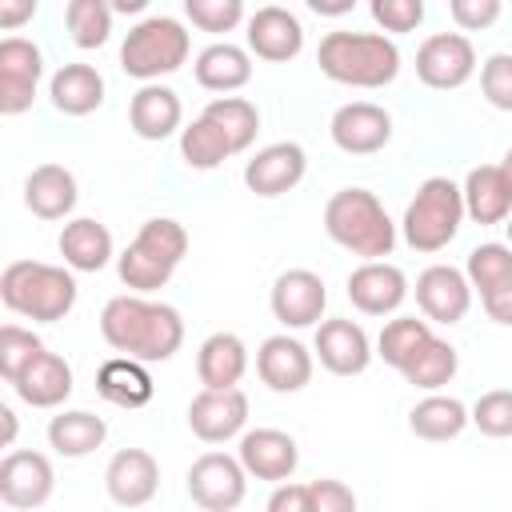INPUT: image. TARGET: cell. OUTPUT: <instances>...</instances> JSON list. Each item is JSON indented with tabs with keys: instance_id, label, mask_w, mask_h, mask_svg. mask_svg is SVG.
Returning <instances> with one entry per match:
<instances>
[{
	"instance_id": "cb8c5ba5",
	"label": "cell",
	"mask_w": 512,
	"mask_h": 512,
	"mask_svg": "<svg viewBox=\"0 0 512 512\" xmlns=\"http://www.w3.org/2000/svg\"><path fill=\"white\" fill-rule=\"evenodd\" d=\"M256 372L272 392H300L312 380V352L296 336L276 332L256 348Z\"/></svg>"
},
{
	"instance_id": "681fc988",
	"label": "cell",
	"mask_w": 512,
	"mask_h": 512,
	"mask_svg": "<svg viewBox=\"0 0 512 512\" xmlns=\"http://www.w3.org/2000/svg\"><path fill=\"white\" fill-rule=\"evenodd\" d=\"M308 8L316 16H344V12H352V0H312Z\"/></svg>"
},
{
	"instance_id": "5b68a950",
	"label": "cell",
	"mask_w": 512,
	"mask_h": 512,
	"mask_svg": "<svg viewBox=\"0 0 512 512\" xmlns=\"http://www.w3.org/2000/svg\"><path fill=\"white\" fill-rule=\"evenodd\" d=\"M188 256V232L180 220L172 216H152L140 224L136 240L116 256V272L120 280L144 296V292H156L172 280V272L180 268V260Z\"/></svg>"
},
{
	"instance_id": "3957f363",
	"label": "cell",
	"mask_w": 512,
	"mask_h": 512,
	"mask_svg": "<svg viewBox=\"0 0 512 512\" xmlns=\"http://www.w3.org/2000/svg\"><path fill=\"white\" fill-rule=\"evenodd\" d=\"M76 276L64 264H44V260H12L0 272V300L8 312L36 320V324H56L76 308Z\"/></svg>"
},
{
	"instance_id": "8d00e7d4",
	"label": "cell",
	"mask_w": 512,
	"mask_h": 512,
	"mask_svg": "<svg viewBox=\"0 0 512 512\" xmlns=\"http://www.w3.org/2000/svg\"><path fill=\"white\" fill-rule=\"evenodd\" d=\"M228 156H236L232 144H228L224 132H220L216 124H208L204 116H196L188 128H180V160H184L188 168L212 172V168H220Z\"/></svg>"
},
{
	"instance_id": "44dd1931",
	"label": "cell",
	"mask_w": 512,
	"mask_h": 512,
	"mask_svg": "<svg viewBox=\"0 0 512 512\" xmlns=\"http://www.w3.org/2000/svg\"><path fill=\"white\" fill-rule=\"evenodd\" d=\"M316 356L332 376H360L372 364V340L356 320L332 316L316 324Z\"/></svg>"
},
{
	"instance_id": "f6af8a7d",
	"label": "cell",
	"mask_w": 512,
	"mask_h": 512,
	"mask_svg": "<svg viewBox=\"0 0 512 512\" xmlns=\"http://www.w3.org/2000/svg\"><path fill=\"white\" fill-rule=\"evenodd\" d=\"M448 16L456 20V28L480 32L500 20V0H448Z\"/></svg>"
},
{
	"instance_id": "7a4b0ae2",
	"label": "cell",
	"mask_w": 512,
	"mask_h": 512,
	"mask_svg": "<svg viewBox=\"0 0 512 512\" xmlns=\"http://www.w3.org/2000/svg\"><path fill=\"white\" fill-rule=\"evenodd\" d=\"M316 64L332 84L384 88L400 76V48L384 32H328L316 48Z\"/></svg>"
},
{
	"instance_id": "2e32d148",
	"label": "cell",
	"mask_w": 512,
	"mask_h": 512,
	"mask_svg": "<svg viewBox=\"0 0 512 512\" xmlns=\"http://www.w3.org/2000/svg\"><path fill=\"white\" fill-rule=\"evenodd\" d=\"M460 188H464V212L476 224H504L512 216V144L500 164H476Z\"/></svg>"
},
{
	"instance_id": "ee69618b",
	"label": "cell",
	"mask_w": 512,
	"mask_h": 512,
	"mask_svg": "<svg viewBox=\"0 0 512 512\" xmlns=\"http://www.w3.org/2000/svg\"><path fill=\"white\" fill-rule=\"evenodd\" d=\"M368 12L384 32H416L424 24V0H372Z\"/></svg>"
},
{
	"instance_id": "74e56055",
	"label": "cell",
	"mask_w": 512,
	"mask_h": 512,
	"mask_svg": "<svg viewBox=\"0 0 512 512\" xmlns=\"http://www.w3.org/2000/svg\"><path fill=\"white\" fill-rule=\"evenodd\" d=\"M456 368H460V356H456V348L448 344V340H440V336H432L416 356H412V364L400 372L412 388H424V392H440L452 376H456Z\"/></svg>"
},
{
	"instance_id": "8992f818",
	"label": "cell",
	"mask_w": 512,
	"mask_h": 512,
	"mask_svg": "<svg viewBox=\"0 0 512 512\" xmlns=\"http://www.w3.org/2000/svg\"><path fill=\"white\" fill-rule=\"evenodd\" d=\"M464 216H468L464 212V188L448 176H428L404 208V220H400L404 244L412 252H440L456 240Z\"/></svg>"
},
{
	"instance_id": "60d3db41",
	"label": "cell",
	"mask_w": 512,
	"mask_h": 512,
	"mask_svg": "<svg viewBox=\"0 0 512 512\" xmlns=\"http://www.w3.org/2000/svg\"><path fill=\"white\" fill-rule=\"evenodd\" d=\"M468 416H472V424H476L484 436L508 440V436H512V388H492V392H484V396L468 408Z\"/></svg>"
},
{
	"instance_id": "b9f144b4",
	"label": "cell",
	"mask_w": 512,
	"mask_h": 512,
	"mask_svg": "<svg viewBox=\"0 0 512 512\" xmlns=\"http://www.w3.org/2000/svg\"><path fill=\"white\" fill-rule=\"evenodd\" d=\"M184 16L200 32H232L244 20V4L240 0H184Z\"/></svg>"
},
{
	"instance_id": "603a6c76",
	"label": "cell",
	"mask_w": 512,
	"mask_h": 512,
	"mask_svg": "<svg viewBox=\"0 0 512 512\" xmlns=\"http://www.w3.org/2000/svg\"><path fill=\"white\" fill-rule=\"evenodd\" d=\"M104 488L120 508H144L160 488V464L144 448H120L104 468Z\"/></svg>"
},
{
	"instance_id": "f907efd6",
	"label": "cell",
	"mask_w": 512,
	"mask_h": 512,
	"mask_svg": "<svg viewBox=\"0 0 512 512\" xmlns=\"http://www.w3.org/2000/svg\"><path fill=\"white\" fill-rule=\"evenodd\" d=\"M0 424H4V448H12V440H16V412L8 404H0Z\"/></svg>"
},
{
	"instance_id": "e575fe53",
	"label": "cell",
	"mask_w": 512,
	"mask_h": 512,
	"mask_svg": "<svg viewBox=\"0 0 512 512\" xmlns=\"http://www.w3.org/2000/svg\"><path fill=\"white\" fill-rule=\"evenodd\" d=\"M200 116L224 132V140L232 144V152L252 148V140H256V132H260V112H256V104L244 100V96H216V100L204 104Z\"/></svg>"
},
{
	"instance_id": "4fadbf2b",
	"label": "cell",
	"mask_w": 512,
	"mask_h": 512,
	"mask_svg": "<svg viewBox=\"0 0 512 512\" xmlns=\"http://www.w3.org/2000/svg\"><path fill=\"white\" fill-rule=\"evenodd\" d=\"M268 304L284 328H312L328 308V288L312 268H288L272 280Z\"/></svg>"
},
{
	"instance_id": "8fae6325",
	"label": "cell",
	"mask_w": 512,
	"mask_h": 512,
	"mask_svg": "<svg viewBox=\"0 0 512 512\" xmlns=\"http://www.w3.org/2000/svg\"><path fill=\"white\" fill-rule=\"evenodd\" d=\"M44 76V52L24 36L0 40V112L20 116L32 108L36 88Z\"/></svg>"
},
{
	"instance_id": "52a82bcc",
	"label": "cell",
	"mask_w": 512,
	"mask_h": 512,
	"mask_svg": "<svg viewBox=\"0 0 512 512\" xmlns=\"http://www.w3.org/2000/svg\"><path fill=\"white\" fill-rule=\"evenodd\" d=\"M192 52V36L176 16H144L140 24L128 28L124 44H120V68L132 80L156 84L160 76H172L176 68H184Z\"/></svg>"
},
{
	"instance_id": "7402d4cb",
	"label": "cell",
	"mask_w": 512,
	"mask_h": 512,
	"mask_svg": "<svg viewBox=\"0 0 512 512\" xmlns=\"http://www.w3.org/2000/svg\"><path fill=\"white\" fill-rule=\"evenodd\" d=\"M348 300L364 316H392L408 300V276L388 260H368L348 276Z\"/></svg>"
},
{
	"instance_id": "4dcf8cb0",
	"label": "cell",
	"mask_w": 512,
	"mask_h": 512,
	"mask_svg": "<svg viewBox=\"0 0 512 512\" xmlns=\"http://www.w3.org/2000/svg\"><path fill=\"white\" fill-rule=\"evenodd\" d=\"M96 392L116 408H144L156 396V384H152L148 364L128 360V356H112L96 368Z\"/></svg>"
},
{
	"instance_id": "7bdbcfd3",
	"label": "cell",
	"mask_w": 512,
	"mask_h": 512,
	"mask_svg": "<svg viewBox=\"0 0 512 512\" xmlns=\"http://www.w3.org/2000/svg\"><path fill=\"white\" fill-rule=\"evenodd\" d=\"M480 92L492 108L512 112V52H492L480 64Z\"/></svg>"
},
{
	"instance_id": "ac0fdd59",
	"label": "cell",
	"mask_w": 512,
	"mask_h": 512,
	"mask_svg": "<svg viewBox=\"0 0 512 512\" xmlns=\"http://www.w3.org/2000/svg\"><path fill=\"white\" fill-rule=\"evenodd\" d=\"M244 424H248V396L240 388L228 392L204 388L188 400V428L204 444H224L232 436H244Z\"/></svg>"
},
{
	"instance_id": "6da1fadb",
	"label": "cell",
	"mask_w": 512,
	"mask_h": 512,
	"mask_svg": "<svg viewBox=\"0 0 512 512\" xmlns=\"http://www.w3.org/2000/svg\"><path fill=\"white\" fill-rule=\"evenodd\" d=\"M100 336L128 360L164 364L184 344V320L172 304L148 296H112L100 312Z\"/></svg>"
},
{
	"instance_id": "d6986e66",
	"label": "cell",
	"mask_w": 512,
	"mask_h": 512,
	"mask_svg": "<svg viewBox=\"0 0 512 512\" xmlns=\"http://www.w3.org/2000/svg\"><path fill=\"white\" fill-rule=\"evenodd\" d=\"M248 52L268 60V64H288L300 56L304 48V24L296 12L280 8V4H264L248 16Z\"/></svg>"
},
{
	"instance_id": "d4e9b609",
	"label": "cell",
	"mask_w": 512,
	"mask_h": 512,
	"mask_svg": "<svg viewBox=\"0 0 512 512\" xmlns=\"http://www.w3.org/2000/svg\"><path fill=\"white\" fill-rule=\"evenodd\" d=\"M184 120V104L168 84H140L128 100V124L140 140H168Z\"/></svg>"
},
{
	"instance_id": "4316f807",
	"label": "cell",
	"mask_w": 512,
	"mask_h": 512,
	"mask_svg": "<svg viewBox=\"0 0 512 512\" xmlns=\"http://www.w3.org/2000/svg\"><path fill=\"white\" fill-rule=\"evenodd\" d=\"M248 372V348L236 332H212L196 352V376L212 392H228Z\"/></svg>"
},
{
	"instance_id": "7dc6e473",
	"label": "cell",
	"mask_w": 512,
	"mask_h": 512,
	"mask_svg": "<svg viewBox=\"0 0 512 512\" xmlns=\"http://www.w3.org/2000/svg\"><path fill=\"white\" fill-rule=\"evenodd\" d=\"M268 512H312V496L308 484H276L268 496Z\"/></svg>"
},
{
	"instance_id": "c3c4849f",
	"label": "cell",
	"mask_w": 512,
	"mask_h": 512,
	"mask_svg": "<svg viewBox=\"0 0 512 512\" xmlns=\"http://www.w3.org/2000/svg\"><path fill=\"white\" fill-rule=\"evenodd\" d=\"M36 16V0H20V4H0V28H20L24 20Z\"/></svg>"
},
{
	"instance_id": "83f0119b",
	"label": "cell",
	"mask_w": 512,
	"mask_h": 512,
	"mask_svg": "<svg viewBox=\"0 0 512 512\" xmlns=\"http://www.w3.org/2000/svg\"><path fill=\"white\" fill-rule=\"evenodd\" d=\"M12 392L28 408H60L72 396V364L60 352H44L24 368V376L12 384Z\"/></svg>"
},
{
	"instance_id": "f35d334b",
	"label": "cell",
	"mask_w": 512,
	"mask_h": 512,
	"mask_svg": "<svg viewBox=\"0 0 512 512\" xmlns=\"http://www.w3.org/2000/svg\"><path fill=\"white\" fill-rule=\"evenodd\" d=\"M112 4H104V0H68V8H64V24H68V32H72V44L76 48H100V44H108V36H112Z\"/></svg>"
},
{
	"instance_id": "f546056e",
	"label": "cell",
	"mask_w": 512,
	"mask_h": 512,
	"mask_svg": "<svg viewBox=\"0 0 512 512\" xmlns=\"http://www.w3.org/2000/svg\"><path fill=\"white\" fill-rule=\"evenodd\" d=\"M56 248H60L64 264L72 272H100L116 256L112 252V232L100 220H92V216L68 220L64 232H60V240H56Z\"/></svg>"
},
{
	"instance_id": "484cf974",
	"label": "cell",
	"mask_w": 512,
	"mask_h": 512,
	"mask_svg": "<svg viewBox=\"0 0 512 512\" xmlns=\"http://www.w3.org/2000/svg\"><path fill=\"white\" fill-rule=\"evenodd\" d=\"M80 200L76 176L64 164H40L24 180V208L36 220H64Z\"/></svg>"
},
{
	"instance_id": "5bb4252c",
	"label": "cell",
	"mask_w": 512,
	"mask_h": 512,
	"mask_svg": "<svg viewBox=\"0 0 512 512\" xmlns=\"http://www.w3.org/2000/svg\"><path fill=\"white\" fill-rule=\"evenodd\" d=\"M416 304L428 324H460L472 308V284L452 264H428L416 276Z\"/></svg>"
},
{
	"instance_id": "836d02e7",
	"label": "cell",
	"mask_w": 512,
	"mask_h": 512,
	"mask_svg": "<svg viewBox=\"0 0 512 512\" xmlns=\"http://www.w3.org/2000/svg\"><path fill=\"white\" fill-rule=\"evenodd\" d=\"M468 424H472L468 404L456 400V396H440V392H428V396L416 400L412 412H408V428H412V436L432 440V444H440V440H456Z\"/></svg>"
},
{
	"instance_id": "30bf717a",
	"label": "cell",
	"mask_w": 512,
	"mask_h": 512,
	"mask_svg": "<svg viewBox=\"0 0 512 512\" xmlns=\"http://www.w3.org/2000/svg\"><path fill=\"white\" fill-rule=\"evenodd\" d=\"M464 276H468L472 292H480L484 312L496 324H508L512 328V248L508 244H496V240L476 244L468 252Z\"/></svg>"
},
{
	"instance_id": "ba28073f",
	"label": "cell",
	"mask_w": 512,
	"mask_h": 512,
	"mask_svg": "<svg viewBox=\"0 0 512 512\" xmlns=\"http://www.w3.org/2000/svg\"><path fill=\"white\" fill-rule=\"evenodd\" d=\"M248 492V472L236 456L228 452H204L188 468V496L204 512H232L244 504Z\"/></svg>"
},
{
	"instance_id": "d6a6232c",
	"label": "cell",
	"mask_w": 512,
	"mask_h": 512,
	"mask_svg": "<svg viewBox=\"0 0 512 512\" xmlns=\"http://www.w3.org/2000/svg\"><path fill=\"white\" fill-rule=\"evenodd\" d=\"M104 440H108V424H104V416H96L88 408H64V412H56L48 420V444L64 460L92 456Z\"/></svg>"
},
{
	"instance_id": "816d5d0a",
	"label": "cell",
	"mask_w": 512,
	"mask_h": 512,
	"mask_svg": "<svg viewBox=\"0 0 512 512\" xmlns=\"http://www.w3.org/2000/svg\"><path fill=\"white\" fill-rule=\"evenodd\" d=\"M148 8V0H116L112 4V12H144Z\"/></svg>"
},
{
	"instance_id": "ab89813d",
	"label": "cell",
	"mask_w": 512,
	"mask_h": 512,
	"mask_svg": "<svg viewBox=\"0 0 512 512\" xmlns=\"http://www.w3.org/2000/svg\"><path fill=\"white\" fill-rule=\"evenodd\" d=\"M48 348H44V340L32 332V328H20V324H4L0 328V376L8 380V384H16L20 376H24V368L36 360V356H44Z\"/></svg>"
},
{
	"instance_id": "277c9868",
	"label": "cell",
	"mask_w": 512,
	"mask_h": 512,
	"mask_svg": "<svg viewBox=\"0 0 512 512\" xmlns=\"http://www.w3.org/2000/svg\"><path fill=\"white\" fill-rule=\"evenodd\" d=\"M324 232L352 256L368 260H384L396 248V224L384 212L380 196L368 188H340L328 196L324 204Z\"/></svg>"
},
{
	"instance_id": "f5cc1de1",
	"label": "cell",
	"mask_w": 512,
	"mask_h": 512,
	"mask_svg": "<svg viewBox=\"0 0 512 512\" xmlns=\"http://www.w3.org/2000/svg\"><path fill=\"white\" fill-rule=\"evenodd\" d=\"M504 228H508V248H512V216H508V224H504Z\"/></svg>"
},
{
	"instance_id": "bcb514c9",
	"label": "cell",
	"mask_w": 512,
	"mask_h": 512,
	"mask_svg": "<svg viewBox=\"0 0 512 512\" xmlns=\"http://www.w3.org/2000/svg\"><path fill=\"white\" fill-rule=\"evenodd\" d=\"M312 496V512H356V492L344 480H312L308 484Z\"/></svg>"
},
{
	"instance_id": "9a60e30c",
	"label": "cell",
	"mask_w": 512,
	"mask_h": 512,
	"mask_svg": "<svg viewBox=\"0 0 512 512\" xmlns=\"http://www.w3.org/2000/svg\"><path fill=\"white\" fill-rule=\"evenodd\" d=\"M332 144L348 156H372L392 140V116L372 100H352L332 112Z\"/></svg>"
},
{
	"instance_id": "7c38bea8",
	"label": "cell",
	"mask_w": 512,
	"mask_h": 512,
	"mask_svg": "<svg viewBox=\"0 0 512 512\" xmlns=\"http://www.w3.org/2000/svg\"><path fill=\"white\" fill-rule=\"evenodd\" d=\"M56 488V472H52V460L44 452H32V448H12L4 460H0V500L8 508H20V512H32L40 504H48Z\"/></svg>"
},
{
	"instance_id": "ffe728a7",
	"label": "cell",
	"mask_w": 512,
	"mask_h": 512,
	"mask_svg": "<svg viewBox=\"0 0 512 512\" xmlns=\"http://www.w3.org/2000/svg\"><path fill=\"white\" fill-rule=\"evenodd\" d=\"M236 460L244 464L248 476L256 480H268V484H288L296 464H300V448L288 432L280 428H252L240 436V448H236Z\"/></svg>"
},
{
	"instance_id": "d590c367",
	"label": "cell",
	"mask_w": 512,
	"mask_h": 512,
	"mask_svg": "<svg viewBox=\"0 0 512 512\" xmlns=\"http://www.w3.org/2000/svg\"><path fill=\"white\" fill-rule=\"evenodd\" d=\"M432 336H436V332H432L428 320H420V316H396V320H388V324L380 328V336H376V356H380L388 368L404 372V368L412 364V356H416Z\"/></svg>"
},
{
	"instance_id": "1f68e13d",
	"label": "cell",
	"mask_w": 512,
	"mask_h": 512,
	"mask_svg": "<svg viewBox=\"0 0 512 512\" xmlns=\"http://www.w3.org/2000/svg\"><path fill=\"white\" fill-rule=\"evenodd\" d=\"M192 72H196V84L208 92H236L252 80V52L240 44L216 40L196 56Z\"/></svg>"
},
{
	"instance_id": "9c48e42d",
	"label": "cell",
	"mask_w": 512,
	"mask_h": 512,
	"mask_svg": "<svg viewBox=\"0 0 512 512\" xmlns=\"http://www.w3.org/2000/svg\"><path fill=\"white\" fill-rule=\"evenodd\" d=\"M416 76L436 92L464 88L476 76V48L464 32H432L416 48Z\"/></svg>"
},
{
	"instance_id": "f1b7e54d",
	"label": "cell",
	"mask_w": 512,
	"mask_h": 512,
	"mask_svg": "<svg viewBox=\"0 0 512 512\" xmlns=\"http://www.w3.org/2000/svg\"><path fill=\"white\" fill-rule=\"evenodd\" d=\"M48 100L64 116H88L104 104V76L92 64H60L48 80Z\"/></svg>"
},
{
	"instance_id": "e0dca14e",
	"label": "cell",
	"mask_w": 512,
	"mask_h": 512,
	"mask_svg": "<svg viewBox=\"0 0 512 512\" xmlns=\"http://www.w3.org/2000/svg\"><path fill=\"white\" fill-rule=\"evenodd\" d=\"M304 172H308V152L296 140H276L244 164V184H248V192L272 200V196L292 192L304 180Z\"/></svg>"
}]
</instances>
